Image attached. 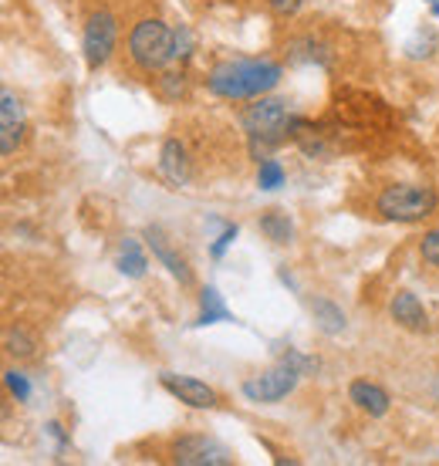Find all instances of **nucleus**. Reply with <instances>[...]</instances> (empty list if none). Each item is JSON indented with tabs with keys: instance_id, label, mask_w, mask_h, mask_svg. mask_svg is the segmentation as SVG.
<instances>
[{
	"instance_id": "f257e3e1",
	"label": "nucleus",
	"mask_w": 439,
	"mask_h": 466,
	"mask_svg": "<svg viewBox=\"0 0 439 466\" xmlns=\"http://www.w3.org/2000/svg\"><path fill=\"white\" fill-rule=\"evenodd\" d=\"M284 68L274 61H257V58H240V61H220L217 68L207 75V88L217 98H260L271 88H278Z\"/></svg>"
},
{
	"instance_id": "f03ea898",
	"label": "nucleus",
	"mask_w": 439,
	"mask_h": 466,
	"mask_svg": "<svg viewBox=\"0 0 439 466\" xmlns=\"http://www.w3.org/2000/svg\"><path fill=\"white\" fill-rule=\"evenodd\" d=\"M240 126H243V132H247V139H250V152H254L257 163H260V156H264L267 149H274V146L288 136L291 116L281 98H264V95H260L254 106L243 112Z\"/></svg>"
},
{
	"instance_id": "7ed1b4c3",
	"label": "nucleus",
	"mask_w": 439,
	"mask_h": 466,
	"mask_svg": "<svg viewBox=\"0 0 439 466\" xmlns=\"http://www.w3.org/2000/svg\"><path fill=\"white\" fill-rule=\"evenodd\" d=\"M128 58L149 75L162 71L176 58V31H169V24H162L159 17L139 21L128 35Z\"/></svg>"
},
{
	"instance_id": "20e7f679",
	"label": "nucleus",
	"mask_w": 439,
	"mask_h": 466,
	"mask_svg": "<svg viewBox=\"0 0 439 466\" xmlns=\"http://www.w3.org/2000/svg\"><path fill=\"white\" fill-rule=\"evenodd\" d=\"M436 189L433 187H419V183H393L385 187L375 199V210L385 217V220L395 223H416L426 220L429 213L436 210Z\"/></svg>"
},
{
	"instance_id": "39448f33",
	"label": "nucleus",
	"mask_w": 439,
	"mask_h": 466,
	"mask_svg": "<svg viewBox=\"0 0 439 466\" xmlns=\"http://www.w3.org/2000/svg\"><path fill=\"white\" fill-rule=\"evenodd\" d=\"M118 41V24L108 11H95L81 31V55H85V65L88 71H98L105 61L112 58Z\"/></svg>"
},
{
	"instance_id": "423d86ee",
	"label": "nucleus",
	"mask_w": 439,
	"mask_h": 466,
	"mask_svg": "<svg viewBox=\"0 0 439 466\" xmlns=\"http://www.w3.org/2000/svg\"><path fill=\"white\" fill-rule=\"evenodd\" d=\"M298 379H301L298 369H291V365L278 361L274 369H267V372L254 375V379H247V382L240 385V392L250 399V402L271 406V402H281L284 396H291V392L298 389Z\"/></svg>"
},
{
	"instance_id": "0eeeda50",
	"label": "nucleus",
	"mask_w": 439,
	"mask_h": 466,
	"mask_svg": "<svg viewBox=\"0 0 439 466\" xmlns=\"http://www.w3.org/2000/svg\"><path fill=\"white\" fill-rule=\"evenodd\" d=\"M173 460L183 466H230L233 453L209 436L189 432V436H179L173 443Z\"/></svg>"
},
{
	"instance_id": "6e6552de",
	"label": "nucleus",
	"mask_w": 439,
	"mask_h": 466,
	"mask_svg": "<svg viewBox=\"0 0 439 466\" xmlns=\"http://www.w3.org/2000/svg\"><path fill=\"white\" fill-rule=\"evenodd\" d=\"M159 385L169 392V396H176L179 402H186V406H193V409H213L220 402L217 389H209L207 382H199V379H193V375L162 372Z\"/></svg>"
},
{
	"instance_id": "1a4fd4ad",
	"label": "nucleus",
	"mask_w": 439,
	"mask_h": 466,
	"mask_svg": "<svg viewBox=\"0 0 439 466\" xmlns=\"http://www.w3.org/2000/svg\"><path fill=\"white\" fill-rule=\"evenodd\" d=\"M24 139V106L14 92L0 95V152L14 156Z\"/></svg>"
},
{
	"instance_id": "9d476101",
	"label": "nucleus",
	"mask_w": 439,
	"mask_h": 466,
	"mask_svg": "<svg viewBox=\"0 0 439 466\" xmlns=\"http://www.w3.org/2000/svg\"><path fill=\"white\" fill-rule=\"evenodd\" d=\"M146 244H149L152 257H156L162 268L169 270V274H173L183 288H189V284H193V270H189V264H186V257L176 254L173 244L166 240V233H162L159 227H146Z\"/></svg>"
},
{
	"instance_id": "9b49d317",
	"label": "nucleus",
	"mask_w": 439,
	"mask_h": 466,
	"mask_svg": "<svg viewBox=\"0 0 439 466\" xmlns=\"http://www.w3.org/2000/svg\"><path fill=\"white\" fill-rule=\"evenodd\" d=\"M389 315L405 331H429V311L413 291H395L389 301Z\"/></svg>"
},
{
	"instance_id": "f8f14e48",
	"label": "nucleus",
	"mask_w": 439,
	"mask_h": 466,
	"mask_svg": "<svg viewBox=\"0 0 439 466\" xmlns=\"http://www.w3.org/2000/svg\"><path fill=\"white\" fill-rule=\"evenodd\" d=\"M348 399H352L362 412H369V416H385V412H389V402H393L389 392L379 389L375 382H369V379H355V382L348 385Z\"/></svg>"
},
{
	"instance_id": "ddd939ff",
	"label": "nucleus",
	"mask_w": 439,
	"mask_h": 466,
	"mask_svg": "<svg viewBox=\"0 0 439 466\" xmlns=\"http://www.w3.org/2000/svg\"><path fill=\"white\" fill-rule=\"evenodd\" d=\"M159 173L173 183V187H186L189 179V159H186V149L179 139H166L159 152Z\"/></svg>"
},
{
	"instance_id": "4468645a",
	"label": "nucleus",
	"mask_w": 439,
	"mask_h": 466,
	"mask_svg": "<svg viewBox=\"0 0 439 466\" xmlns=\"http://www.w3.org/2000/svg\"><path fill=\"white\" fill-rule=\"evenodd\" d=\"M116 268L132 280L146 278L149 260H146V250H142V244L136 240V237H122V244H118V257H116Z\"/></svg>"
},
{
	"instance_id": "2eb2a0df",
	"label": "nucleus",
	"mask_w": 439,
	"mask_h": 466,
	"mask_svg": "<svg viewBox=\"0 0 439 466\" xmlns=\"http://www.w3.org/2000/svg\"><path fill=\"white\" fill-rule=\"evenodd\" d=\"M220 321H237L233 318V311L223 304V294L213 288V284H207L203 291H199V318L197 325L207 328V325H220Z\"/></svg>"
},
{
	"instance_id": "dca6fc26",
	"label": "nucleus",
	"mask_w": 439,
	"mask_h": 466,
	"mask_svg": "<svg viewBox=\"0 0 439 466\" xmlns=\"http://www.w3.org/2000/svg\"><path fill=\"white\" fill-rule=\"evenodd\" d=\"M311 315H314V325L322 328L324 335H342V331L348 328L345 311H342L335 301H328V298H314Z\"/></svg>"
},
{
	"instance_id": "f3484780",
	"label": "nucleus",
	"mask_w": 439,
	"mask_h": 466,
	"mask_svg": "<svg viewBox=\"0 0 439 466\" xmlns=\"http://www.w3.org/2000/svg\"><path fill=\"white\" fill-rule=\"evenodd\" d=\"M260 233H264L271 244H291L294 240V223H291L288 213H281V210H267L264 217H260Z\"/></svg>"
},
{
	"instance_id": "a211bd4d",
	"label": "nucleus",
	"mask_w": 439,
	"mask_h": 466,
	"mask_svg": "<svg viewBox=\"0 0 439 466\" xmlns=\"http://www.w3.org/2000/svg\"><path fill=\"white\" fill-rule=\"evenodd\" d=\"M284 179H288V176H284V166H281L278 159H267V156H264V159H260V166H257V187L271 193V189L284 187Z\"/></svg>"
},
{
	"instance_id": "6ab92c4d",
	"label": "nucleus",
	"mask_w": 439,
	"mask_h": 466,
	"mask_svg": "<svg viewBox=\"0 0 439 466\" xmlns=\"http://www.w3.org/2000/svg\"><path fill=\"white\" fill-rule=\"evenodd\" d=\"M4 349L11 351L14 359H31L37 345L24 328H7V335H4Z\"/></svg>"
},
{
	"instance_id": "aec40b11",
	"label": "nucleus",
	"mask_w": 439,
	"mask_h": 466,
	"mask_svg": "<svg viewBox=\"0 0 439 466\" xmlns=\"http://www.w3.org/2000/svg\"><path fill=\"white\" fill-rule=\"evenodd\" d=\"M291 61H318V65H324L328 55H324L322 45H314L311 37H301V41L291 45Z\"/></svg>"
},
{
	"instance_id": "412c9836",
	"label": "nucleus",
	"mask_w": 439,
	"mask_h": 466,
	"mask_svg": "<svg viewBox=\"0 0 439 466\" xmlns=\"http://www.w3.org/2000/svg\"><path fill=\"white\" fill-rule=\"evenodd\" d=\"M419 257L426 260L429 268H439V227L423 233V240H419Z\"/></svg>"
},
{
	"instance_id": "4be33fe9",
	"label": "nucleus",
	"mask_w": 439,
	"mask_h": 466,
	"mask_svg": "<svg viewBox=\"0 0 439 466\" xmlns=\"http://www.w3.org/2000/svg\"><path fill=\"white\" fill-rule=\"evenodd\" d=\"M4 382H7V389H11V396L17 399V402H27V399H31V382H27L24 372L11 369V372H4Z\"/></svg>"
},
{
	"instance_id": "5701e85b",
	"label": "nucleus",
	"mask_w": 439,
	"mask_h": 466,
	"mask_svg": "<svg viewBox=\"0 0 439 466\" xmlns=\"http://www.w3.org/2000/svg\"><path fill=\"white\" fill-rule=\"evenodd\" d=\"M278 361H284V365H291V369H298L301 375H311V372H318V361H314V359H308V355H301V351H294V349L281 351V359H278Z\"/></svg>"
},
{
	"instance_id": "b1692460",
	"label": "nucleus",
	"mask_w": 439,
	"mask_h": 466,
	"mask_svg": "<svg viewBox=\"0 0 439 466\" xmlns=\"http://www.w3.org/2000/svg\"><path fill=\"white\" fill-rule=\"evenodd\" d=\"M237 233H240V230H237V223H227V227H223V233L217 237V244L209 247V254H213L220 260V257L227 254V247H230L233 240H237Z\"/></svg>"
},
{
	"instance_id": "393cba45",
	"label": "nucleus",
	"mask_w": 439,
	"mask_h": 466,
	"mask_svg": "<svg viewBox=\"0 0 439 466\" xmlns=\"http://www.w3.org/2000/svg\"><path fill=\"white\" fill-rule=\"evenodd\" d=\"M193 55V35H189V27H179L176 31V58H189Z\"/></svg>"
},
{
	"instance_id": "a878e982",
	"label": "nucleus",
	"mask_w": 439,
	"mask_h": 466,
	"mask_svg": "<svg viewBox=\"0 0 439 466\" xmlns=\"http://www.w3.org/2000/svg\"><path fill=\"white\" fill-rule=\"evenodd\" d=\"M159 82H162L166 98H179V95H183V75H173V71H169V75H162Z\"/></svg>"
},
{
	"instance_id": "bb28decb",
	"label": "nucleus",
	"mask_w": 439,
	"mask_h": 466,
	"mask_svg": "<svg viewBox=\"0 0 439 466\" xmlns=\"http://www.w3.org/2000/svg\"><path fill=\"white\" fill-rule=\"evenodd\" d=\"M271 4V11L281 14V17H291V14H298L301 11V4L304 0H267Z\"/></svg>"
},
{
	"instance_id": "cd10ccee",
	"label": "nucleus",
	"mask_w": 439,
	"mask_h": 466,
	"mask_svg": "<svg viewBox=\"0 0 439 466\" xmlns=\"http://www.w3.org/2000/svg\"><path fill=\"white\" fill-rule=\"evenodd\" d=\"M47 432H51V436L58 440V450H65V432H61L58 422H47Z\"/></svg>"
},
{
	"instance_id": "c85d7f7f",
	"label": "nucleus",
	"mask_w": 439,
	"mask_h": 466,
	"mask_svg": "<svg viewBox=\"0 0 439 466\" xmlns=\"http://www.w3.org/2000/svg\"><path fill=\"white\" fill-rule=\"evenodd\" d=\"M426 7H429V11H433V14H436V17H439V0H426Z\"/></svg>"
},
{
	"instance_id": "c756f323",
	"label": "nucleus",
	"mask_w": 439,
	"mask_h": 466,
	"mask_svg": "<svg viewBox=\"0 0 439 466\" xmlns=\"http://www.w3.org/2000/svg\"><path fill=\"white\" fill-rule=\"evenodd\" d=\"M433 396L439 399V379H436V382H433Z\"/></svg>"
}]
</instances>
